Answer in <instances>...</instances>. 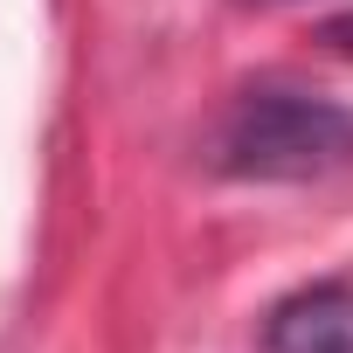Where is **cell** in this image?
<instances>
[{"instance_id":"1","label":"cell","mask_w":353,"mask_h":353,"mask_svg":"<svg viewBox=\"0 0 353 353\" xmlns=\"http://www.w3.org/2000/svg\"><path fill=\"white\" fill-rule=\"evenodd\" d=\"M353 159V111L305 90H243L215 132L222 181H319Z\"/></svg>"},{"instance_id":"2","label":"cell","mask_w":353,"mask_h":353,"mask_svg":"<svg viewBox=\"0 0 353 353\" xmlns=\"http://www.w3.org/2000/svg\"><path fill=\"white\" fill-rule=\"evenodd\" d=\"M263 353H353V284L319 277L270 305Z\"/></svg>"},{"instance_id":"3","label":"cell","mask_w":353,"mask_h":353,"mask_svg":"<svg viewBox=\"0 0 353 353\" xmlns=\"http://www.w3.org/2000/svg\"><path fill=\"white\" fill-rule=\"evenodd\" d=\"M312 42H319V49H332V56H353V14L319 21V28H312Z\"/></svg>"},{"instance_id":"4","label":"cell","mask_w":353,"mask_h":353,"mask_svg":"<svg viewBox=\"0 0 353 353\" xmlns=\"http://www.w3.org/2000/svg\"><path fill=\"white\" fill-rule=\"evenodd\" d=\"M243 8H284V0H243Z\"/></svg>"}]
</instances>
